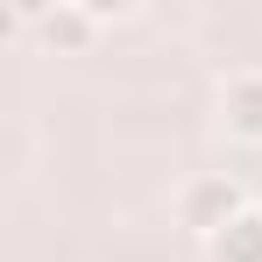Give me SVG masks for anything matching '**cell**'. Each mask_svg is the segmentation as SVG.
I'll list each match as a JSON object with an SVG mask.
<instances>
[{"mask_svg":"<svg viewBox=\"0 0 262 262\" xmlns=\"http://www.w3.org/2000/svg\"><path fill=\"white\" fill-rule=\"evenodd\" d=\"M206 255L213 262H262V206H248L220 241H206Z\"/></svg>","mask_w":262,"mask_h":262,"instance_id":"cell-4","label":"cell"},{"mask_svg":"<svg viewBox=\"0 0 262 262\" xmlns=\"http://www.w3.org/2000/svg\"><path fill=\"white\" fill-rule=\"evenodd\" d=\"M21 29H29L43 50H57V57H85V50L99 43V29H106V7H71V0H57V7L21 14Z\"/></svg>","mask_w":262,"mask_h":262,"instance_id":"cell-2","label":"cell"},{"mask_svg":"<svg viewBox=\"0 0 262 262\" xmlns=\"http://www.w3.org/2000/svg\"><path fill=\"white\" fill-rule=\"evenodd\" d=\"M220 128L234 142H262V71H234L220 85Z\"/></svg>","mask_w":262,"mask_h":262,"instance_id":"cell-3","label":"cell"},{"mask_svg":"<svg viewBox=\"0 0 262 262\" xmlns=\"http://www.w3.org/2000/svg\"><path fill=\"white\" fill-rule=\"evenodd\" d=\"M241 213H248V191H241L227 170H206V177H191V184L177 191V227L199 234V241H220Z\"/></svg>","mask_w":262,"mask_h":262,"instance_id":"cell-1","label":"cell"}]
</instances>
